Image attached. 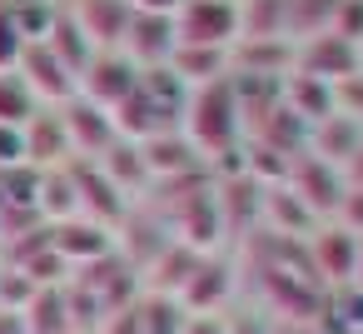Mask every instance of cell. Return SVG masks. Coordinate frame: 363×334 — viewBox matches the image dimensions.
Masks as SVG:
<instances>
[{
    "label": "cell",
    "mask_w": 363,
    "mask_h": 334,
    "mask_svg": "<svg viewBox=\"0 0 363 334\" xmlns=\"http://www.w3.org/2000/svg\"><path fill=\"white\" fill-rule=\"evenodd\" d=\"M164 70L184 90H199V85L229 80V50H214V45H174V55H169Z\"/></svg>",
    "instance_id": "cell-17"
},
{
    "label": "cell",
    "mask_w": 363,
    "mask_h": 334,
    "mask_svg": "<svg viewBox=\"0 0 363 334\" xmlns=\"http://www.w3.org/2000/svg\"><path fill=\"white\" fill-rule=\"evenodd\" d=\"M333 36H343V41H353V45H363V0H338V11H333V26H328Z\"/></svg>",
    "instance_id": "cell-27"
},
{
    "label": "cell",
    "mask_w": 363,
    "mask_h": 334,
    "mask_svg": "<svg viewBox=\"0 0 363 334\" xmlns=\"http://www.w3.org/2000/svg\"><path fill=\"white\" fill-rule=\"evenodd\" d=\"M6 11H11V21L26 41H45L50 21L60 16V0H6Z\"/></svg>",
    "instance_id": "cell-23"
},
{
    "label": "cell",
    "mask_w": 363,
    "mask_h": 334,
    "mask_svg": "<svg viewBox=\"0 0 363 334\" xmlns=\"http://www.w3.org/2000/svg\"><path fill=\"white\" fill-rule=\"evenodd\" d=\"M234 6H239V0H234Z\"/></svg>",
    "instance_id": "cell-37"
},
{
    "label": "cell",
    "mask_w": 363,
    "mask_h": 334,
    "mask_svg": "<svg viewBox=\"0 0 363 334\" xmlns=\"http://www.w3.org/2000/svg\"><path fill=\"white\" fill-rule=\"evenodd\" d=\"M179 334H229V324H224V319H214V314H184Z\"/></svg>",
    "instance_id": "cell-29"
},
{
    "label": "cell",
    "mask_w": 363,
    "mask_h": 334,
    "mask_svg": "<svg viewBox=\"0 0 363 334\" xmlns=\"http://www.w3.org/2000/svg\"><path fill=\"white\" fill-rule=\"evenodd\" d=\"M35 110H40V105H35V95L21 85V75H16V70H11V75H0V125L26 130Z\"/></svg>",
    "instance_id": "cell-24"
},
{
    "label": "cell",
    "mask_w": 363,
    "mask_h": 334,
    "mask_svg": "<svg viewBox=\"0 0 363 334\" xmlns=\"http://www.w3.org/2000/svg\"><path fill=\"white\" fill-rule=\"evenodd\" d=\"M75 155H70V135H65L60 110H35L26 125V165L30 170H60Z\"/></svg>",
    "instance_id": "cell-13"
},
{
    "label": "cell",
    "mask_w": 363,
    "mask_h": 334,
    "mask_svg": "<svg viewBox=\"0 0 363 334\" xmlns=\"http://www.w3.org/2000/svg\"><path fill=\"white\" fill-rule=\"evenodd\" d=\"M30 299H35V284H30L21 269L6 264V269H0V309H16V314H21Z\"/></svg>",
    "instance_id": "cell-25"
},
{
    "label": "cell",
    "mask_w": 363,
    "mask_h": 334,
    "mask_svg": "<svg viewBox=\"0 0 363 334\" xmlns=\"http://www.w3.org/2000/svg\"><path fill=\"white\" fill-rule=\"evenodd\" d=\"M45 45H50V50L60 55V65H65V70H70L75 80H80V70L90 65V55H95V45H90V41L80 36V26H75V21L65 16V6H60V16L50 21V31H45Z\"/></svg>",
    "instance_id": "cell-22"
},
{
    "label": "cell",
    "mask_w": 363,
    "mask_h": 334,
    "mask_svg": "<svg viewBox=\"0 0 363 334\" xmlns=\"http://www.w3.org/2000/svg\"><path fill=\"white\" fill-rule=\"evenodd\" d=\"M308 269L323 289H338V284H353V264H358V235L338 220V225H318L308 239Z\"/></svg>",
    "instance_id": "cell-4"
},
{
    "label": "cell",
    "mask_w": 363,
    "mask_h": 334,
    "mask_svg": "<svg viewBox=\"0 0 363 334\" xmlns=\"http://www.w3.org/2000/svg\"><path fill=\"white\" fill-rule=\"evenodd\" d=\"M110 180H115V190L135 205V200H145V190H150V165H145V155H140V145L135 140H115V150L105 155V160H95Z\"/></svg>",
    "instance_id": "cell-19"
},
{
    "label": "cell",
    "mask_w": 363,
    "mask_h": 334,
    "mask_svg": "<svg viewBox=\"0 0 363 334\" xmlns=\"http://www.w3.org/2000/svg\"><path fill=\"white\" fill-rule=\"evenodd\" d=\"M35 215L45 225H65L80 215V195H75V175L70 165L60 170H40V185H35Z\"/></svg>",
    "instance_id": "cell-18"
},
{
    "label": "cell",
    "mask_w": 363,
    "mask_h": 334,
    "mask_svg": "<svg viewBox=\"0 0 363 334\" xmlns=\"http://www.w3.org/2000/svg\"><path fill=\"white\" fill-rule=\"evenodd\" d=\"M0 334H26V319L16 309H0Z\"/></svg>",
    "instance_id": "cell-31"
},
{
    "label": "cell",
    "mask_w": 363,
    "mask_h": 334,
    "mask_svg": "<svg viewBox=\"0 0 363 334\" xmlns=\"http://www.w3.org/2000/svg\"><path fill=\"white\" fill-rule=\"evenodd\" d=\"M21 319H26V334H65V329H75V324H70L65 284H60V289H35V299L21 309Z\"/></svg>",
    "instance_id": "cell-20"
},
{
    "label": "cell",
    "mask_w": 363,
    "mask_h": 334,
    "mask_svg": "<svg viewBox=\"0 0 363 334\" xmlns=\"http://www.w3.org/2000/svg\"><path fill=\"white\" fill-rule=\"evenodd\" d=\"M130 6H135L140 16H174L184 0H130Z\"/></svg>",
    "instance_id": "cell-30"
},
{
    "label": "cell",
    "mask_w": 363,
    "mask_h": 334,
    "mask_svg": "<svg viewBox=\"0 0 363 334\" xmlns=\"http://www.w3.org/2000/svg\"><path fill=\"white\" fill-rule=\"evenodd\" d=\"M358 55H363V45H358Z\"/></svg>",
    "instance_id": "cell-36"
},
{
    "label": "cell",
    "mask_w": 363,
    "mask_h": 334,
    "mask_svg": "<svg viewBox=\"0 0 363 334\" xmlns=\"http://www.w3.org/2000/svg\"><path fill=\"white\" fill-rule=\"evenodd\" d=\"M353 284L363 289V235H358V264H353Z\"/></svg>",
    "instance_id": "cell-32"
},
{
    "label": "cell",
    "mask_w": 363,
    "mask_h": 334,
    "mask_svg": "<svg viewBox=\"0 0 363 334\" xmlns=\"http://www.w3.org/2000/svg\"><path fill=\"white\" fill-rule=\"evenodd\" d=\"M60 120H65V135H70V155L75 160H105L110 150H115V125H110V110H100V105H90V100H70V105H60Z\"/></svg>",
    "instance_id": "cell-10"
},
{
    "label": "cell",
    "mask_w": 363,
    "mask_h": 334,
    "mask_svg": "<svg viewBox=\"0 0 363 334\" xmlns=\"http://www.w3.org/2000/svg\"><path fill=\"white\" fill-rule=\"evenodd\" d=\"M65 334H90V329H65Z\"/></svg>",
    "instance_id": "cell-34"
},
{
    "label": "cell",
    "mask_w": 363,
    "mask_h": 334,
    "mask_svg": "<svg viewBox=\"0 0 363 334\" xmlns=\"http://www.w3.org/2000/svg\"><path fill=\"white\" fill-rule=\"evenodd\" d=\"M259 215L279 230V239H308L318 230V215L289 190V185H269L264 200H259Z\"/></svg>",
    "instance_id": "cell-16"
},
{
    "label": "cell",
    "mask_w": 363,
    "mask_h": 334,
    "mask_svg": "<svg viewBox=\"0 0 363 334\" xmlns=\"http://www.w3.org/2000/svg\"><path fill=\"white\" fill-rule=\"evenodd\" d=\"M174 45H179V36H174V16H130V31H125V41H120V55L135 65V70H160V65H169V55H174Z\"/></svg>",
    "instance_id": "cell-8"
},
{
    "label": "cell",
    "mask_w": 363,
    "mask_h": 334,
    "mask_svg": "<svg viewBox=\"0 0 363 334\" xmlns=\"http://www.w3.org/2000/svg\"><path fill=\"white\" fill-rule=\"evenodd\" d=\"M21 50H26V36L16 31V21H11V11H6V0H0V75L16 70Z\"/></svg>",
    "instance_id": "cell-26"
},
{
    "label": "cell",
    "mask_w": 363,
    "mask_h": 334,
    "mask_svg": "<svg viewBox=\"0 0 363 334\" xmlns=\"http://www.w3.org/2000/svg\"><path fill=\"white\" fill-rule=\"evenodd\" d=\"M50 249H55L70 269H85V264H95V259H105V254L115 249V230H105V225L75 215V220H65V225H50Z\"/></svg>",
    "instance_id": "cell-12"
},
{
    "label": "cell",
    "mask_w": 363,
    "mask_h": 334,
    "mask_svg": "<svg viewBox=\"0 0 363 334\" xmlns=\"http://www.w3.org/2000/svg\"><path fill=\"white\" fill-rule=\"evenodd\" d=\"M70 175H75L80 215H85V220H95V225H105V230H120V220H125L135 205L115 190V180H110L95 160H70Z\"/></svg>",
    "instance_id": "cell-7"
},
{
    "label": "cell",
    "mask_w": 363,
    "mask_h": 334,
    "mask_svg": "<svg viewBox=\"0 0 363 334\" xmlns=\"http://www.w3.org/2000/svg\"><path fill=\"white\" fill-rule=\"evenodd\" d=\"M140 155H145V165H150V185H155V180L189 175V170H204L199 150L184 140V130H179V125H174V130H160V135H150V140L140 145Z\"/></svg>",
    "instance_id": "cell-15"
},
{
    "label": "cell",
    "mask_w": 363,
    "mask_h": 334,
    "mask_svg": "<svg viewBox=\"0 0 363 334\" xmlns=\"http://www.w3.org/2000/svg\"><path fill=\"white\" fill-rule=\"evenodd\" d=\"M313 215H338L343 210V170H333V165H323V160H313V155H298L294 165H289V180H284Z\"/></svg>",
    "instance_id": "cell-11"
},
{
    "label": "cell",
    "mask_w": 363,
    "mask_h": 334,
    "mask_svg": "<svg viewBox=\"0 0 363 334\" xmlns=\"http://www.w3.org/2000/svg\"><path fill=\"white\" fill-rule=\"evenodd\" d=\"M294 70H298V75H313V80H323V85H338V80H348V75L363 70V55H358L353 41L323 31V36L294 45Z\"/></svg>",
    "instance_id": "cell-5"
},
{
    "label": "cell",
    "mask_w": 363,
    "mask_h": 334,
    "mask_svg": "<svg viewBox=\"0 0 363 334\" xmlns=\"http://www.w3.org/2000/svg\"><path fill=\"white\" fill-rule=\"evenodd\" d=\"M135 85H140V70H135L120 50H95L90 65H85L80 80H75V95L90 100V105H100V110H115Z\"/></svg>",
    "instance_id": "cell-6"
},
{
    "label": "cell",
    "mask_w": 363,
    "mask_h": 334,
    "mask_svg": "<svg viewBox=\"0 0 363 334\" xmlns=\"http://www.w3.org/2000/svg\"><path fill=\"white\" fill-rule=\"evenodd\" d=\"M269 334H303V329H289V324H274Z\"/></svg>",
    "instance_id": "cell-33"
},
{
    "label": "cell",
    "mask_w": 363,
    "mask_h": 334,
    "mask_svg": "<svg viewBox=\"0 0 363 334\" xmlns=\"http://www.w3.org/2000/svg\"><path fill=\"white\" fill-rule=\"evenodd\" d=\"M333 11H338V0H284V36L294 45L323 36L333 26Z\"/></svg>",
    "instance_id": "cell-21"
},
{
    "label": "cell",
    "mask_w": 363,
    "mask_h": 334,
    "mask_svg": "<svg viewBox=\"0 0 363 334\" xmlns=\"http://www.w3.org/2000/svg\"><path fill=\"white\" fill-rule=\"evenodd\" d=\"M174 36H179V45L229 50L239 41V6L234 0H184L174 11Z\"/></svg>",
    "instance_id": "cell-2"
},
{
    "label": "cell",
    "mask_w": 363,
    "mask_h": 334,
    "mask_svg": "<svg viewBox=\"0 0 363 334\" xmlns=\"http://www.w3.org/2000/svg\"><path fill=\"white\" fill-rule=\"evenodd\" d=\"M16 75H21V85L35 95L40 110H60V105L75 100V75L60 65V55H55L45 41H26V50H21V60H16Z\"/></svg>",
    "instance_id": "cell-3"
},
{
    "label": "cell",
    "mask_w": 363,
    "mask_h": 334,
    "mask_svg": "<svg viewBox=\"0 0 363 334\" xmlns=\"http://www.w3.org/2000/svg\"><path fill=\"white\" fill-rule=\"evenodd\" d=\"M229 294H234V274H229V264H224L219 254H204L199 269L189 274V284L179 289L174 304H179L184 314H214Z\"/></svg>",
    "instance_id": "cell-14"
},
{
    "label": "cell",
    "mask_w": 363,
    "mask_h": 334,
    "mask_svg": "<svg viewBox=\"0 0 363 334\" xmlns=\"http://www.w3.org/2000/svg\"><path fill=\"white\" fill-rule=\"evenodd\" d=\"M60 6L95 50H120V41L130 31V16H135L130 0H60Z\"/></svg>",
    "instance_id": "cell-9"
},
{
    "label": "cell",
    "mask_w": 363,
    "mask_h": 334,
    "mask_svg": "<svg viewBox=\"0 0 363 334\" xmlns=\"http://www.w3.org/2000/svg\"><path fill=\"white\" fill-rule=\"evenodd\" d=\"M21 165H26V130L0 125V175H6V170H21Z\"/></svg>",
    "instance_id": "cell-28"
},
{
    "label": "cell",
    "mask_w": 363,
    "mask_h": 334,
    "mask_svg": "<svg viewBox=\"0 0 363 334\" xmlns=\"http://www.w3.org/2000/svg\"><path fill=\"white\" fill-rule=\"evenodd\" d=\"M0 269H6V259H0Z\"/></svg>",
    "instance_id": "cell-35"
},
{
    "label": "cell",
    "mask_w": 363,
    "mask_h": 334,
    "mask_svg": "<svg viewBox=\"0 0 363 334\" xmlns=\"http://www.w3.org/2000/svg\"><path fill=\"white\" fill-rule=\"evenodd\" d=\"M179 130H184V140L199 150L204 165H209V160H224V155H239V150H244V120H239L234 75L189 90L184 115H179Z\"/></svg>",
    "instance_id": "cell-1"
}]
</instances>
